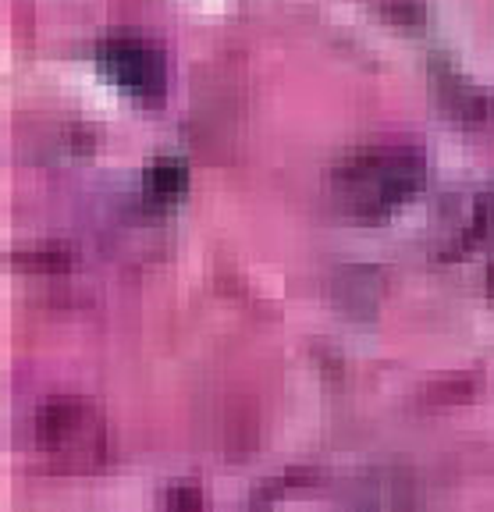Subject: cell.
<instances>
[{"instance_id": "cell-3", "label": "cell", "mask_w": 494, "mask_h": 512, "mask_svg": "<svg viewBox=\"0 0 494 512\" xmlns=\"http://www.w3.org/2000/svg\"><path fill=\"white\" fill-rule=\"evenodd\" d=\"M96 64L114 86L132 96H157L168 82L164 57L139 36H107L96 47Z\"/></svg>"}, {"instance_id": "cell-5", "label": "cell", "mask_w": 494, "mask_h": 512, "mask_svg": "<svg viewBox=\"0 0 494 512\" xmlns=\"http://www.w3.org/2000/svg\"><path fill=\"white\" fill-rule=\"evenodd\" d=\"M356 512H420L416 498L399 480H384V488H367L359 498Z\"/></svg>"}, {"instance_id": "cell-2", "label": "cell", "mask_w": 494, "mask_h": 512, "mask_svg": "<svg viewBox=\"0 0 494 512\" xmlns=\"http://www.w3.org/2000/svg\"><path fill=\"white\" fill-rule=\"evenodd\" d=\"M36 445L57 466L89 470L107 456V427L93 402L79 395H57L36 413Z\"/></svg>"}, {"instance_id": "cell-1", "label": "cell", "mask_w": 494, "mask_h": 512, "mask_svg": "<svg viewBox=\"0 0 494 512\" xmlns=\"http://www.w3.org/2000/svg\"><path fill=\"white\" fill-rule=\"evenodd\" d=\"M423 175L427 164L413 146H363L338 160V168L331 171V192L349 214L381 217L402 207L423 185Z\"/></svg>"}, {"instance_id": "cell-6", "label": "cell", "mask_w": 494, "mask_h": 512, "mask_svg": "<svg viewBox=\"0 0 494 512\" xmlns=\"http://www.w3.org/2000/svg\"><path fill=\"white\" fill-rule=\"evenodd\" d=\"M160 505L168 512H200L203 495L196 484H171V488L160 491Z\"/></svg>"}, {"instance_id": "cell-7", "label": "cell", "mask_w": 494, "mask_h": 512, "mask_svg": "<svg viewBox=\"0 0 494 512\" xmlns=\"http://www.w3.org/2000/svg\"><path fill=\"white\" fill-rule=\"evenodd\" d=\"M487 285H491V292H494V260H491V271H487Z\"/></svg>"}, {"instance_id": "cell-4", "label": "cell", "mask_w": 494, "mask_h": 512, "mask_svg": "<svg viewBox=\"0 0 494 512\" xmlns=\"http://www.w3.org/2000/svg\"><path fill=\"white\" fill-rule=\"evenodd\" d=\"M143 189H146V196L157 203L178 200V192L185 189V164L178 157H157L150 168H146Z\"/></svg>"}]
</instances>
